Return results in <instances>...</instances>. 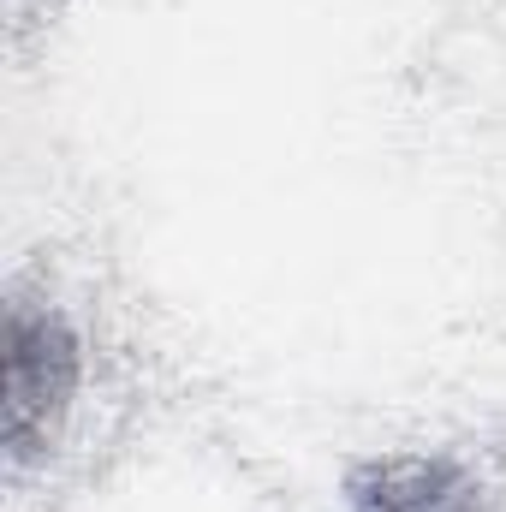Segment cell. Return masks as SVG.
Wrapping results in <instances>:
<instances>
[{"instance_id": "6da1fadb", "label": "cell", "mask_w": 506, "mask_h": 512, "mask_svg": "<svg viewBox=\"0 0 506 512\" xmlns=\"http://www.w3.org/2000/svg\"><path fill=\"white\" fill-rule=\"evenodd\" d=\"M84 387V346L72 322L48 304L12 298L6 310V453L36 459Z\"/></svg>"}, {"instance_id": "7a4b0ae2", "label": "cell", "mask_w": 506, "mask_h": 512, "mask_svg": "<svg viewBox=\"0 0 506 512\" xmlns=\"http://www.w3.org/2000/svg\"><path fill=\"white\" fill-rule=\"evenodd\" d=\"M346 512H495V495L453 453H381L346 477Z\"/></svg>"}]
</instances>
